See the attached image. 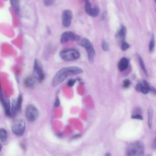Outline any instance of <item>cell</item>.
Segmentation results:
<instances>
[{
	"label": "cell",
	"mask_w": 156,
	"mask_h": 156,
	"mask_svg": "<svg viewBox=\"0 0 156 156\" xmlns=\"http://www.w3.org/2000/svg\"><path fill=\"white\" fill-rule=\"evenodd\" d=\"M130 81L128 79H126L123 81V87L124 88H127L130 86Z\"/></svg>",
	"instance_id": "cell-24"
},
{
	"label": "cell",
	"mask_w": 156,
	"mask_h": 156,
	"mask_svg": "<svg viewBox=\"0 0 156 156\" xmlns=\"http://www.w3.org/2000/svg\"><path fill=\"white\" fill-rule=\"evenodd\" d=\"M154 46H155V40H154V35H152L151 37L150 42L149 43V50L151 52H152L154 51Z\"/></svg>",
	"instance_id": "cell-18"
},
{
	"label": "cell",
	"mask_w": 156,
	"mask_h": 156,
	"mask_svg": "<svg viewBox=\"0 0 156 156\" xmlns=\"http://www.w3.org/2000/svg\"><path fill=\"white\" fill-rule=\"evenodd\" d=\"M2 144L0 143V152H1V149H2Z\"/></svg>",
	"instance_id": "cell-28"
},
{
	"label": "cell",
	"mask_w": 156,
	"mask_h": 156,
	"mask_svg": "<svg viewBox=\"0 0 156 156\" xmlns=\"http://www.w3.org/2000/svg\"><path fill=\"white\" fill-rule=\"evenodd\" d=\"M61 58L65 61H71L80 57L79 52L74 49H66L60 52Z\"/></svg>",
	"instance_id": "cell-3"
},
{
	"label": "cell",
	"mask_w": 156,
	"mask_h": 156,
	"mask_svg": "<svg viewBox=\"0 0 156 156\" xmlns=\"http://www.w3.org/2000/svg\"><path fill=\"white\" fill-rule=\"evenodd\" d=\"M34 77L38 82H42L44 78V74L40 62L35 60L34 64Z\"/></svg>",
	"instance_id": "cell-7"
},
{
	"label": "cell",
	"mask_w": 156,
	"mask_h": 156,
	"mask_svg": "<svg viewBox=\"0 0 156 156\" xmlns=\"http://www.w3.org/2000/svg\"><path fill=\"white\" fill-rule=\"evenodd\" d=\"M147 116H148V120L147 123L148 126L150 128L152 127V119H153V110L152 107H149L147 110Z\"/></svg>",
	"instance_id": "cell-14"
},
{
	"label": "cell",
	"mask_w": 156,
	"mask_h": 156,
	"mask_svg": "<svg viewBox=\"0 0 156 156\" xmlns=\"http://www.w3.org/2000/svg\"><path fill=\"white\" fill-rule=\"evenodd\" d=\"M87 1V0H85V1Z\"/></svg>",
	"instance_id": "cell-30"
},
{
	"label": "cell",
	"mask_w": 156,
	"mask_h": 156,
	"mask_svg": "<svg viewBox=\"0 0 156 156\" xmlns=\"http://www.w3.org/2000/svg\"><path fill=\"white\" fill-rule=\"evenodd\" d=\"M25 115L29 121L33 122L38 118L39 112L35 106L30 104L27 106L25 111Z\"/></svg>",
	"instance_id": "cell-6"
},
{
	"label": "cell",
	"mask_w": 156,
	"mask_h": 156,
	"mask_svg": "<svg viewBox=\"0 0 156 156\" xmlns=\"http://www.w3.org/2000/svg\"><path fill=\"white\" fill-rule=\"evenodd\" d=\"M102 48L105 51H107L108 50V48H109L108 43L106 41L104 40L102 41Z\"/></svg>",
	"instance_id": "cell-21"
},
{
	"label": "cell",
	"mask_w": 156,
	"mask_h": 156,
	"mask_svg": "<svg viewBox=\"0 0 156 156\" xmlns=\"http://www.w3.org/2000/svg\"><path fill=\"white\" fill-rule=\"evenodd\" d=\"M11 4L14 9V10L18 13L19 11V1L18 0H10Z\"/></svg>",
	"instance_id": "cell-17"
},
{
	"label": "cell",
	"mask_w": 156,
	"mask_h": 156,
	"mask_svg": "<svg viewBox=\"0 0 156 156\" xmlns=\"http://www.w3.org/2000/svg\"><path fill=\"white\" fill-rule=\"evenodd\" d=\"M144 147L143 143L140 141H136L130 144L127 150V155H142L144 154Z\"/></svg>",
	"instance_id": "cell-2"
},
{
	"label": "cell",
	"mask_w": 156,
	"mask_h": 156,
	"mask_svg": "<svg viewBox=\"0 0 156 156\" xmlns=\"http://www.w3.org/2000/svg\"><path fill=\"white\" fill-rule=\"evenodd\" d=\"M138 62H139V64L140 65V67L142 69V70L143 71V72L145 73L146 75H147V70L146 69V67H145V65H144V63L142 58L140 56H138Z\"/></svg>",
	"instance_id": "cell-19"
},
{
	"label": "cell",
	"mask_w": 156,
	"mask_h": 156,
	"mask_svg": "<svg viewBox=\"0 0 156 156\" xmlns=\"http://www.w3.org/2000/svg\"><path fill=\"white\" fill-rule=\"evenodd\" d=\"M128 64H129L128 60L125 57L122 58L119 60V62L118 63V67L119 70L120 71H122L126 69V68L128 66Z\"/></svg>",
	"instance_id": "cell-12"
},
{
	"label": "cell",
	"mask_w": 156,
	"mask_h": 156,
	"mask_svg": "<svg viewBox=\"0 0 156 156\" xmlns=\"http://www.w3.org/2000/svg\"><path fill=\"white\" fill-rule=\"evenodd\" d=\"M155 3H156V0H155Z\"/></svg>",
	"instance_id": "cell-29"
},
{
	"label": "cell",
	"mask_w": 156,
	"mask_h": 156,
	"mask_svg": "<svg viewBox=\"0 0 156 156\" xmlns=\"http://www.w3.org/2000/svg\"><path fill=\"white\" fill-rule=\"evenodd\" d=\"M25 128L26 123L23 119H15L12 125V130L13 133L19 136H21L24 134Z\"/></svg>",
	"instance_id": "cell-4"
},
{
	"label": "cell",
	"mask_w": 156,
	"mask_h": 156,
	"mask_svg": "<svg viewBox=\"0 0 156 156\" xmlns=\"http://www.w3.org/2000/svg\"><path fill=\"white\" fill-rule=\"evenodd\" d=\"M99 9L98 7H94V8H91L88 15L91 16L95 17V16H97L99 15Z\"/></svg>",
	"instance_id": "cell-16"
},
{
	"label": "cell",
	"mask_w": 156,
	"mask_h": 156,
	"mask_svg": "<svg viewBox=\"0 0 156 156\" xmlns=\"http://www.w3.org/2000/svg\"><path fill=\"white\" fill-rule=\"evenodd\" d=\"M129 48V44L127 42H126V41H122V44H121V49L122 51H126Z\"/></svg>",
	"instance_id": "cell-22"
},
{
	"label": "cell",
	"mask_w": 156,
	"mask_h": 156,
	"mask_svg": "<svg viewBox=\"0 0 156 156\" xmlns=\"http://www.w3.org/2000/svg\"><path fill=\"white\" fill-rule=\"evenodd\" d=\"M59 105H60V100H59V99L57 98L56 99L55 102H54V107H57L59 106Z\"/></svg>",
	"instance_id": "cell-27"
},
{
	"label": "cell",
	"mask_w": 156,
	"mask_h": 156,
	"mask_svg": "<svg viewBox=\"0 0 156 156\" xmlns=\"http://www.w3.org/2000/svg\"><path fill=\"white\" fill-rule=\"evenodd\" d=\"M126 34V29L125 26H122L116 35V38L118 42H122Z\"/></svg>",
	"instance_id": "cell-11"
},
{
	"label": "cell",
	"mask_w": 156,
	"mask_h": 156,
	"mask_svg": "<svg viewBox=\"0 0 156 156\" xmlns=\"http://www.w3.org/2000/svg\"><path fill=\"white\" fill-rule=\"evenodd\" d=\"M79 40H80V37L79 35L70 31H66L63 32L62 34L60 37V42L62 44L66 43L69 40L78 41Z\"/></svg>",
	"instance_id": "cell-8"
},
{
	"label": "cell",
	"mask_w": 156,
	"mask_h": 156,
	"mask_svg": "<svg viewBox=\"0 0 156 156\" xmlns=\"http://www.w3.org/2000/svg\"><path fill=\"white\" fill-rule=\"evenodd\" d=\"M72 17H73V15L71 10H65L62 12V24L64 27H68L70 26L71 23Z\"/></svg>",
	"instance_id": "cell-9"
},
{
	"label": "cell",
	"mask_w": 156,
	"mask_h": 156,
	"mask_svg": "<svg viewBox=\"0 0 156 156\" xmlns=\"http://www.w3.org/2000/svg\"><path fill=\"white\" fill-rule=\"evenodd\" d=\"M35 79L34 78V77H27L24 79V84L28 88H32L35 85Z\"/></svg>",
	"instance_id": "cell-13"
},
{
	"label": "cell",
	"mask_w": 156,
	"mask_h": 156,
	"mask_svg": "<svg viewBox=\"0 0 156 156\" xmlns=\"http://www.w3.org/2000/svg\"><path fill=\"white\" fill-rule=\"evenodd\" d=\"M55 0H43V2L46 6H50L55 2Z\"/></svg>",
	"instance_id": "cell-23"
},
{
	"label": "cell",
	"mask_w": 156,
	"mask_h": 156,
	"mask_svg": "<svg viewBox=\"0 0 156 156\" xmlns=\"http://www.w3.org/2000/svg\"><path fill=\"white\" fill-rule=\"evenodd\" d=\"M78 41V44L85 48L88 54V57L89 60H93L95 55V51L91 43L87 38H80V40Z\"/></svg>",
	"instance_id": "cell-5"
},
{
	"label": "cell",
	"mask_w": 156,
	"mask_h": 156,
	"mask_svg": "<svg viewBox=\"0 0 156 156\" xmlns=\"http://www.w3.org/2000/svg\"><path fill=\"white\" fill-rule=\"evenodd\" d=\"M22 101H23V97L21 94H19L16 101H13L11 107V111H12V114L16 113V112L19 111L21 109V104H22Z\"/></svg>",
	"instance_id": "cell-10"
},
{
	"label": "cell",
	"mask_w": 156,
	"mask_h": 156,
	"mask_svg": "<svg viewBox=\"0 0 156 156\" xmlns=\"http://www.w3.org/2000/svg\"><path fill=\"white\" fill-rule=\"evenodd\" d=\"M8 136L7 130L4 128L0 129V140L2 142H4L7 140Z\"/></svg>",
	"instance_id": "cell-15"
},
{
	"label": "cell",
	"mask_w": 156,
	"mask_h": 156,
	"mask_svg": "<svg viewBox=\"0 0 156 156\" xmlns=\"http://www.w3.org/2000/svg\"><path fill=\"white\" fill-rule=\"evenodd\" d=\"M91 5L90 2L87 0L85 1V10L87 14L89 13L90 10L91 9Z\"/></svg>",
	"instance_id": "cell-20"
},
{
	"label": "cell",
	"mask_w": 156,
	"mask_h": 156,
	"mask_svg": "<svg viewBox=\"0 0 156 156\" xmlns=\"http://www.w3.org/2000/svg\"><path fill=\"white\" fill-rule=\"evenodd\" d=\"M82 73V69L77 66H70L60 69L53 77L52 85L54 87L58 85L63 82L66 78L71 75H76Z\"/></svg>",
	"instance_id": "cell-1"
},
{
	"label": "cell",
	"mask_w": 156,
	"mask_h": 156,
	"mask_svg": "<svg viewBox=\"0 0 156 156\" xmlns=\"http://www.w3.org/2000/svg\"><path fill=\"white\" fill-rule=\"evenodd\" d=\"M132 118H134V119H143L142 116L140 114H135V115H133L132 116Z\"/></svg>",
	"instance_id": "cell-26"
},
{
	"label": "cell",
	"mask_w": 156,
	"mask_h": 156,
	"mask_svg": "<svg viewBox=\"0 0 156 156\" xmlns=\"http://www.w3.org/2000/svg\"><path fill=\"white\" fill-rule=\"evenodd\" d=\"M75 83H76V80H74V79H70V80H68V82L67 83V85H68V87H73Z\"/></svg>",
	"instance_id": "cell-25"
}]
</instances>
